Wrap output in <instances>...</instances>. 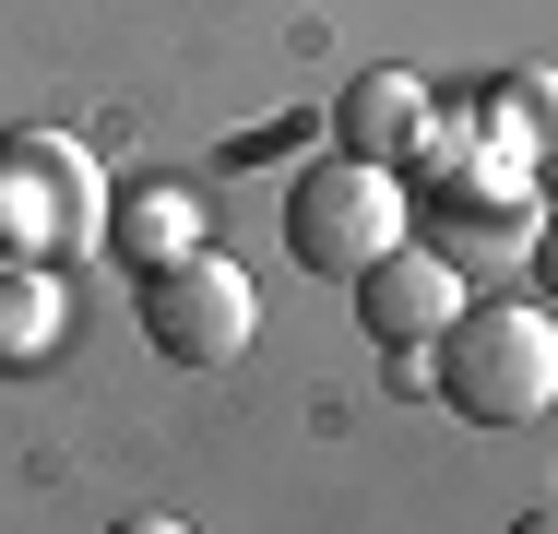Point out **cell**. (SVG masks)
<instances>
[{
  "mask_svg": "<svg viewBox=\"0 0 558 534\" xmlns=\"http://www.w3.org/2000/svg\"><path fill=\"white\" fill-rule=\"evenodd\" d=\"M451 310H463V274H451L440 250H380V262L356 274V320H368V344H440Z\"/></svg>",
  "mask_w": 558,
  "mask_h": 534,
  "instance_id": "5",
  "label": "cell"
},
{
  "mask_svg": "<svg viewBox=\"0 0 558 534\" xmlns=\"http://www.w3.org/2000/svg\"><path fill=\"white\" fill-rule=\"evenodd\" d=\"M428 119H440V107H428V84H416V72H356V84L333 96V143L404 179V155L428 143Z\"/></svg>",
  "mask_w": 558,
  "mask_h": 534,
  "instance_id": "6",
  "label": "cell"
},
{
  "mask_svg": "<svg viewBox=\"0 0 558 534\" xmlns=\"http://www.w3.org/2000/svg\"><path fill=\"white\" fill-rule=\"evenodd\" d=\"M108 534H191V523H167V511H131V523H108Z\"/></svg>",
  "mask_w": 558,
  "mask_h": 534,
  "instance_id": "11",
  "label": "cell"
},
{
  "mask_svg": "<svg viewBox=\"0 0 558 534\" xmlns=\"http://www.w3.org/2000/svg\"><path fill=\"white\" fill-rule=\"evenodd\" d=\"M60 344V286L36 274V262H12L0 274V368H24V356H48Z\"/></svg>",
  "mask_w": 558,
  "mask_h": 534,
  "instance_id": "9",
  "label": "cell"
},
{
  "mask_svg": "<svg viewBox=\"0 0 558 534\" xmlns=\"http://www.w3.org/2000/svg\"><path fill=\"white\" fill-rule=\"evenodd\" d=\"M511 534H558V499H547V511H523V523H511Z\"/></svg>",
  "mask_w": 558,
  "mask_h": 534,
  "instance_id": "12",
  "label": "cell"
},
{
  "mask_svg": "<svg viewBox=\"0 0 558 534\" xmlns=\"http://www.w3.org/2000/svg\"><path fill=\"white\" fill-rule=\"evenodd\" d=\"M108 238L131 274H155V262H179V250H203V191H179V179H143V191H119L108 203Z\"/></svg>",
  "mask_w": 558,
  "mask_h": 534,
  "instance_id": "7",
  "label": "cell"
},
{
  "mask_svg": "<svg viewBox=\"0 0 558 534\" xmlns=\"http://www.w3.org/2000/svg\"><path fill=\"white\" fill-rule=\"evenodd\" d=\"M487 143L511 155V167H558V72H499L487 84Z\"/></svg>",
  "mask_w": 558,
  "mask_h": 534,
  "instance_id": "8",
  "label": "cell"
},
{
  "mask_svg": "<svg viewBox=\"0 0 558 534\" xmlns=\"http://www.w3.org/2000/svg\"><path fill=\"white\" fill-rule=\"evenodd\" d=\"M250 332H262V286L226 250H179V262L143 274V344L167 368H238Z\"/></svg>",
  "mask_w": 558,
  "mask_h": 534,
  "instance_id": "3",
  "label": "cell"
},
{
  "mask_svg": "<svg viewBox=\"0 0 558 534\" xmlns=\"http://www.w3.org/2000/svg\"><path fill=\"white\" fill-rule=\"evenodd\" d=\"M535 286H547V298H558V203L535 214Z\"/></svg>",
  "mask_w": 558,
  "mask_h": 534,
  "instance_id": "10",
  "label": "cell"
},
{
  "mask_svg": "<svg viewBox=\"0 0 558 534\" xmlns=\"http://www.w3.org/2000/svg\"><path fill=\"white\" fill-rule=\"evenodd\" d=\"M108 214H96V167L72 155V143H48V131H24V143H0V250H84Z\"/></svg>",
  "mask_w": 558,
  "mask_h": 534,
  "instance_id": "4",
  "label": "cell"
},
{
  "mask_svg": "<svg viewBox=\"0 0 558 534\" xmlns=\"http://www.w3.org/2000/svg\"><path fill=\"white\" fill-rule=\"evenodd\" d=\"M428 380H440L451 416L475 427H523L558 404V320L535 298H463L451 332L428 344Z\"/></svg>",
  "mask_w": 558,
  "mask_h": 534,
  "instance_id": "1",
  "label": "cell"
},
{
  "mask_svg": "<svg viewBox=\"0 0 558 534\" xmlns=\"http://www.w3.org/2000/svg\"><path fill=\"white\" fill-rule=\"evenodd\" d=\"M404 179L392 167H368V155H322V167H298L286 179V250L310 262V274H368L380 250H404Z\"/></svg>",
  "mask_w": 558,
  "mask_h": 534,
  "instance_id": "2",
  "label": "cell"
}]
</instances>
